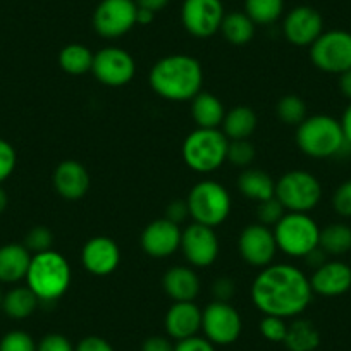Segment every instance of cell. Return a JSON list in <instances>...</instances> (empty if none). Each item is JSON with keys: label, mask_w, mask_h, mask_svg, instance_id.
Segmentation results:
<instances>
[{"label": "cell", "mask_w": 351, "mask_h": 351, "mask_svg": "<svg viewBox=\"0 0 351 351\" xmlns=\"http://www.w3.org/2000/svg\"><path fill=\"white\" fill-rule=\"evenodd\" d=\"M252 302L263 315L293 319L312 302L310 279L291 263H271L252 282Z\"/></svg>", "instance_id": "6da1fadb"}, {"label": "cell", "mask_w": 351, "mask_h": 351, "mask_svg": "<svg viewBox=\"0 0 351 351\" xmlns=\"http://www.w3.org/2000/svg\"><path fill=\"white\" fill-rule=\"evenodd\" d=\"M150 86L171 102H190L204 86V69L195 57L172 53L158 59L150 71Z\"/></svg>", "instance_id": "7a4b0ae2"}, {"label": "cell", "mask_w": 351, "mask_h": 351, "mask_svg": "<svg viewBox=\"0 0 351 351\" xmlns=\"http://www.w3.org/2000/svg\"><path fill=\"white\" fill-rule=\"evenodd\" d=\"M71 278L73 272L66 256L56 250H49L33 255L25 281L40 302H56L67 293Z\"/></svg>", "instance_id": "3957f363"}, {"label": "cell", "mask_w": 351, "mask_h": 351, "mask_svg": "<svg viewBox=\"0 0 351 351\" xmlns=\"http://www.w3.org/2000/svg\"><path fill=\"white\" fill-rule=\"evenodd\" d=\"M296 145L305 155L313 158H329L339 154L344 148V140L341 123L330 116L306 117L296 128Z\"/></svg>", "instance_id": "277c9868"}, {"label": "cell", "mask_w": 351, "mask_h": 351, "mask_svg": "<svg viewBox=\"0 0 351 351\" xmlns=\"http://www.w3.org/2000/svg\"><path fill=\"white\" fill-rule=\"evenodd\" d=\"M229 140L221 130L197 128L183 143V160L191 171L210 174L228 162Z\"/></svg>", "instance_id": "5b68a950"}, {"label": "cell", "mask_w": 351, "mask_h": 351, "mask_svg": "<svg viewBox=\"0 0 351 351\" xmlns=\"http://www.w3.org/2000/svg\"><path fill=\"white\" fill-rule=\"evenodd\" d=\"M190 217L193 222L217 228L231 214V195L214 180H204L195 184L186 198Z\"/></svg>", "instance_id": "8992f818"}, {"label": "cell", "mask_w": 351, "mask_h": 351, "mask_svg": "<svg viewBox=\"0 0 351 351\" xmlns=\"http://www.w3.org/2000/svg\"><path fill=\"white\" fill-rule=\"evenodd\" d=\"M272 231L278 250L289 256H306L319 248L320 228L308 214L286 212Z\"/></svg>", "instance_id": "52a82bcc"}, {"label": "cell", "mask_w": 351, "mask_h": 351, "mask_svg": "<svg viewBox=\"0 0 351 351\" xmlns=\"http://www.w3.org/2000/svg\"><path fill=\"white\" fill-rule=\"evenodd\" d=\"M276 198L286 212L308 214L319 205L322 198V186L319 180L308 171H289L276 181Z\"/></svg>", "instance_id": "ba28073f"}, {"label": "cell", "mask_w": 351, "mask_h": 351, "mask_svg": "<svg viewBox=\"0 0 351 351\" xmlns=\"http://www.w3.org/2000/svg\"><path fill=\"white\" fill-rule=\"evenodd\" d=\"M310 60L317 69L343 74L351 69V33L344 29L324 32L310 45Z\"/></svg>", "instance_id": "9c48e42d"}, {"label": "cell", "mask_w": 351, "mask_h": 351, "mask_svg": "<svg viewBox=\"0 0 351 351\" xmlns=\"http://www.w3.org/2000/svg\"><path fill=\"white\" fill-rule=\"evenodd\" d=\"M202 330L214 346H228L241 336V315L229 302L214 300L202 310Z\"/></svg>", "instance_id": "30bf717a"}, {"label": "cell", "mask_w": 351, "mask_h": 351, "mask_svg": "<svg viewBox=\"0 0 351 351\" xmlns=\"http://www.w3.org/2000/svg\"><path fill=\"white\" fill-rule=\"evenodd\" d=\"M134 0H102L93 12V28L102 38H119L136 25Z\"/></svg>", "instance_id": "8fae6325"}, {"label": "cell", "mask_w": 351, "mask_h": 351, "mask_svg": "<svg viewBox=\"0 0 351 351\" xmlns=\"http://www.w3.org/2000/svg\"><path fill=\"white\" fill-rule=\"evenodd\" d=\"M92 73L99 83L119 88L131 83L136 74V62L128 50L121 47H106L93 56Z\"/></svg>", "instance_id": "7c38bea8"}, {"label": "cell", "mask_w": 351, "mask_h": 351, "mask_svg": "<svg viewBox=\"0 0 351 351\" xmlns=\"http://www.w3.org/2000/svg\"><path fill=\"white\" fill-rule=\"evenodd\" d=\"M224 16L221 0H184L181 9L184 29L195 38H210L221 32Z\"/></svg>", "instance_id": "4fadbf2b"}, {"label": "cell", "mask_w": 351, "mask_h": 351, "mask_svg": "<svg viewBox=\"0 0 351 351\" xmlns=\"http://www.w3.org/2000/svg\"><path fill=\"white\" fill-rule=\"evenodd\" d=\"M180 250L191 267H210L219 256V238L214 228L191 222L181 232Z\"/></svg>", "instance_id": "5bb4252c"}, {"label": "cell", "mask_w": 351, "mask_h": 351, "mask_svg": "<svg viewBox=\"0 0 351 351\" xmlns=\"http://www.w3.org/2000/svg\"><path fill=\"white\" fill-rule=\"evenodd\" d=\"M238 252L241 258L252 267L263 269L274 262L278 253L274 231L263 224H250L239 232Z\"/></svg>", "instance_id": "9a60e30c"}, {"label": "cell", "mask_w": 351, "mask_h": 351, "mask_svg": "<svg viewBox=\"0 0 351 351\" xmlns=\"http://www.w3.org/2000/svg\"><path fill=\"white\" fill-rule=\"evenodd\" d=\"M181 232L183 231L180 229V224L165 217L152 221L141 232V250L154 258L174 255L181 248Z\"/></svg>", "instance_id": "2e32d148"}, {"label": "cell", "mask_w": 351, "mask_h": 351, "mask_svg": "<svg viewBox=\"0 0 351 351\" xmlns=\"http://www.w3.org/2000/svg\"><path fill=\"white\" fill-rule=\"evenodd\" d=\"M81 262L86 272L97 278L110 276L121 263L119 245L107 236L88 239L81 250Z\"/></svg>", "instance_id": "e0dca14e"}, {"label": "cell", "mask_w": 351, "mask_h": 351, "mask_svg": "<svg viewBox=\"0 0 351 351\" xmlns=\"http://www.w3.org/2000/svg\"><path fill=\"white\" fill-rule=\"evenodd\" d=\"M282 32L293 45L310 47L324 33V19L313 8L300 5L286 14Z\"/></svg>", "instance_id": "ac0fdd59"}, {"label": "cell", "mask_w": 351, "mask_h": 351, "mask_svg": "<svg viewBox=\"0 0 351 351\" xmlns=\"http://www.w3.org/2000/svg\"><path fill=\"white\" fill-rule=\"evenodd\" d=\"M165 332L178 341L198 336L202 330V310L195 302H174L165 313Z\"/></svg>", "instance_id": "d6986e66"}, {"label": "cell", "mask_w": 351, "mask_h": 351, "mask_svg": "<svg viewBox=\"0 0 351 351\" xmlns=\"http://www.w3.org/2000/svg\"><path fill=\"white\" fill-rule=\"evenodd\" d=\"M312 291L320 296H341L351 288V267L348 263L332 260L315 269L310 278Z\"/></svg>", "instance_id": "ffe728a7"}, {"label": "cell", "mask_w": 351, "mask_h": 351, "mask_svg": "<svg viewBox=\"0 0 351 351\" xmlns=\"http://www.w3.org/2000/svg\"><path fill=\"white\" fill-rule=\"evenodd\" d=\"M53 188L66 200H80L90 190V174L77 160H64L53 171Z\"/></svg>", "instance_id": "44dd1931"}, {"label": "cell", "mask_w": 351, "mask_h": 351, "mask_svg": "<svg viewBox=\"0 0 351 351\" xmlns=\"http://www.w3.org/2000/svg\"><path fill=\"white\" fill-rule=\"evenodd\" d=\"M162 288L172 302H193L200 293V279L191 267L176 265L164 274Z\"/></svg>", "instance_id": "7402d4cb"}, {"label": "cell", "mask_w": 351, "mask_h": 351, "mask_svg": "<svg viewBox=\"0 0 351 351\" xmlns=\"http://www.w3.org/2000/svg\"><path fill=\"white\" fill-rule=\"evenodd\" d=\"M33 253L19 243H8L0 246V282L16 285L25 281L28 274Z\"/></svg>", "instance_id": "603a6c76"}, {"label": "cell", "mask_w": 351, "mask_h": 351, "mask_svg": "<svg viewBox=\"0 0 351 351\" xmlns=\"http://www.w3.org/2000/svg\"><path fill=\"white\" fill-rule=\"evenodd\" d=\"M238 190L246 198L260 204V202H265L274 197L276 181L272 180L269 172L262 171V169L248 167L239 174Z\"/></svg>", "instance_id": "cb8c5ba5"}, {"label": "cell", "mask_w": 351, "mask_h": 351, "mask_svg": "<svg viewBox=\"0 0 351 351\" xmlns=\"http://www.w3.org/2000/svg\"><path fill=\"white\" fill-rule=\"evenodd\" d=\"M226 109L221 100L212 93L202 90L193 100H191V117L195 124L204 130H219L224 121Z\"/></svg>", "instance_id": "d4e9b609"}, {"label": "cell", "mask_w": 351, "mask_h": 351, "mask_svg": "<svg viewBox=\"0 0 351 351\" xmlns=\"http://www.w3.org/2000/svg\"><path fill=\"white\" fill-rule=\"evenodd\" d=\"M256 126H258V117L255 110L246 106H238L226 112L222 121V133L229 141L250 140Z\"/></svg>", "instance_id": "484cf974"}, {"label": "cell", "mask_w": 351, "mask_h": 351, "mask_svg": "<svg viewBox=\"0 0 351 351\" xmlns=\"http://www.w3.org/2000/svg\"><path fill=\"white\" fill-rule=\"evenodd\" d=\"M38 296L28 288V286H16L4 293V302H2V310L9 319L25 320L35 313L38 308Z\"/></svg>", "instance_id": "4316f807"}, {"label": "cell", "mask_w": 351, "mask_h": 351, "mask_svg": "<svg viewBox=\"0 0 351 351\" xmlns=\"http://www.w3.org/2000/svg\"><path fill=\"white\" fill-rule=\"evenodd\" d=\"M320 344V332L313 322L298 319L288 324V332L285 337V346L288 351H315Z\"/></svg>", "instance_id": "83f0119b"}, {"label": "cell", "mask_w": 351, "mask_h": 351, "mask_svg": "<svg viewBox=\"0 0 351 351\" xmlns=\"http://www.w3.org/2000/svg\"><path fill=\"white\" fill-rule=\"evenodd\" d=\"M95 53L81 43H71L59 52V66L64 73L81 76L92 71Z\"/></svg>", "instance_id": "f1b7e54d"}, {"label": "cell", "mask_w": 351, "mask_h": 351, "mask_svg": "<svg viewBox=\"0 0 351 351\" xmlns=\"http://www.w3.org/2000/svg\"><path fill=\"white\" fill-rule=\"evenodd\" d=\"M255 23L246 16V12H231L222 19L221 33L226 42L232 45H246L255 36Z\"/></svg>", "instance_id": "f546056e"}, {"label": "cell", "mask_w": 351, "mask_h": 351, "mask_svg": "<svg viewBox=\"0 0 351 351\" xmlns=\"http://www.w3.org/2000/svg\"><path fill=\"white\" fill-rule=\"evenodd\" d=\"M319 246L327 255H344L351 250V228L346 224H329L320 229Z\"/></svg>", "instance_id": "4dcf8cb0"}, {"label": "cell", "mask_w": 351, "mask_h": 351, "mask_svg": "<svg viewBox=\"0 0 351 351\" xmlns=\"http://www.w3.org/2000/svg\"><path fill=\"white\" fill-rule=\"evenodd\" d=\"M285 0H245V12L255 25H271L282 16Z\"/></svg>", "instance_id": "1f68e13d"}, {"label": "cell", "mask_w": 351, "mask_h": 351, "mask_svg": "<svg viewBox=\"0 0 351 351\" xmlns=\"http://www.w3.org/2000/svg\"><path fill=\"white\" fill-rule=\"evenodd\" d=\"M276 112L281 123L298 128L306 119V104L298 95H285L278 102Z\"/></svg>", "instance_id": "d6a6232c"}, {"label": "cell", "mask_w": 351, "mask_h": 351, "mask_svg": "<svg viewBox=\"0 0 351 351\" xmlns=\"http://www.w3.org/2000/svg\"><path fill=\"white\" fill-rule=\"evenodd\" d=\"M256 157L255 145L250 140H234L229 141L228 147V162L236 167L248 169Z\"/></svg>", "instance_id": "836d02e7"}, {"label": "cell", "mask_w": 351, "mask_h": 351, "mask_svg": "<svg viewBox=\"0 0 351 351\" xmlns=\"http://www.w3.org/2000/svg\"><path fill=\"white\" fill-rule=\"evenodd\" d=\"M0 351H36V341L26 330H9L0 339Z\"/></svg>", "instance_id": "e575fe53"}, {"label": "cell", "mask_w": 351, "mask_h": 351, "mask_svg": "<svg viewBox=\"0 0 351 351\" xmlns=\"http://www.w3.org/2000/svg\"><path fill=\"white\" fill-rule=\"evenodd\" d=\"M52 243H53L52 231H50L49 228H45V226H36V228L29 229L23 245H25L33 255H36V253H43L52 250Z\"/></svg>", "instance_id": "d590c367"}, {"label": "cell", "mask_w": 351, "mask_h": 351, "mask_svg": "<svg viewBox=\"0 0 351 351\" xmlns=\"http://www.w3.org/2000/svg\"><path fill=\"white\" fill-rule=\"evenodd\" d=\"M285 214H286V208L282 207V204L276 197L269 198V200L265 202H260V204L256 205V217H258V224L267 226V228L278 224V222L285 217Z\"/></svg>", "instance_id": "8d00e7d4"}, {"label": "cell", "mask_w": 351, "mask_h": 351, "mask_svg": "<svg viewBox=\"0 0 351 351\" xmlns=\"http://www.w3.org/2000/svg\"><path fill=\"white\" fill-rule=\"evenodd\" d=\"M260 332L271 343H285L286 332H288V324L282 317L263 315L260 320Z\"/></svg>", "instance_id": "74e56055"}, {"label": "cell", "mask_w": 351, "mask_h": 351, "mask_svg": "<svg viewBox=\"0 0 351 351\" xmlns=\"http://www.w3.org/2000/svg\"><path fill=\"white\" fill-rule=\"evenodd\" d=\"M16 164H18V155H16L14 147L0 138V184L11 178Z\"/></svg>", "instance_id": "f35d334b"}, {"label": "cell", "mask_w": 351, "mask_h": 351, "mask_svg": "<svg viewBox=\"0 0 351 351\" xmlns=\"http://www.w3.org/2000/svg\"><path fill=\"white\" fill-rule=\"evenodd\" d=\"M36 351H76V346L62 334L50 332L36 343Z\"/></svg>", "instance_id": "ab89813d"}, {"label": "cell", "mask_w": 351, "mask_h": 351, "mask_svg": "<svg viewBox=\"0 0 351 351\" xmlns=\"http://www.w3.org/2000/svg\"><path fill=\"white\" fill-rule=\"evenodd\" d=\"M332 207L341 217H351V180L337 188L332 197Z\"/></svg>", "instance_id": "60d3db41"}, {"label": "cell", "mask_w": 351, "mask_h": 351, "mask_svg": "<svg viewBox=\"0 0 351 351\" xmlns=\"http://www.w3.org/2000/svg\"><path fill=\"white\" fill-rule=\"evenodd\" d=\"M236 285L229 278H219L212 282V296L217 302H229L234 296Z\"/></svg>", "instance_id": "b9f144b4"}, {"label": "cell", "mask_w": 351, "mask_h": 351, "mask_svg": "<svg viewBox=\"0 0 351 351\" xmlns=\"http://www.w3.org/2000/svg\"><path fill=\"white\" fill-rule=\"evenodd\" d=\"M174 351H215V346L207 337L193 336L188 339L178 341L174 344Z\"/></svg>", "instance_id": "7bdbcfd3"}, {"label": "cell", "mask_w": 351, "mask_h": 351, "mask_svg": "<svg viewBox=\"0 0 351 351\" xmlns=\"http://www.w3.org/2000/svg\"><path fill=\"white\" fill-rule=\"evenodd\" d=\"M76 351H116L112 344L100 336H86L76 344Z\"/></svg>", "instance_id": "ee69618b"}, {"label": "cell", "mask_w": 351, "mask_h": 351, "mask_svg": "<svg viewBox=\"0 0 351 351\" xmlns=\"http://www.w3.org/2000/svg\"><path fill=\"white\" fill-rule=\"evenodd\" d=\"M188 215H190V208H188L186 200H172L165 210V219L176 222V224L186 221Z\"/></svg>", "instance_id": "f6af8a7d"}, {"label": "cell", "mask_w": 351, "mask_h": 351, "mask_svg": "<svg viewBox=\"0 0 351 351\" xmlns=\"http://www.w3.org/2000/svg\"><path fill=\"white\" fill-rule=\"evenodd\" d=\"M141 351H174V344L171 343V337L150 336L141 344Z\"/></svg>", "instance_id": "bcb514c9"}, {"label": "cell", "mask_w": 351, "mask_h": 351, "mask_svg": "<svg viewBox=\"0 0 351 351\" xmlns=\"http://www.w3.org/2000/svg\"><path fill=\"white\" fill-rule=\"evenodd\" d=\"M326 255H327V253L324 252V250L319 246V248H315L313 252H310L308 255L305 256L306 263H308L310 267H313V271H315V269H319L320 265H324V263L327 262Z\"/></svg>", "instance_id": "7dc6e473"}, {"label": "cell", "mask_w": 351, "mask_h": 351, "mask_svg": "<svg viewBox=\"0 0 351 351\" xmlns=\"http://www.w3.org/2000/svg\"><path fill=\"white\" fill-rule=\"evenodd\" d=\"M167 4H169V0H136L138 8L152 11L154 14H157L158 11L167 8Z\"/></svg>", "instance_id": "c3c4849f"}, {"label": "cell", "mask_w": 351, "mask_h": 351, "mask_svg": "<svg viewBox=\"0 0 351 351\" xmlns=\"http://www.w3.org/2000/svg\"><path fill=\"white\" fill-rule=\"evenodd\" d=\"M341 130H343L344 140L351 147V104L346 107V110L343 112V117H341Z\"/></svg>", "instance_id": "681fc988"}, {"label": "cell", "mask_w": 351, "mask_h": 351, "mask_svg": "<svg viewBox=\"0 0 351 351\" xmlns=\"http://www.w3.org/2000/svg\"><path fill=\"white\" fill-rule=\"evenodd\" d=\"M339 90L348 100H351V69L339 74Z\"/></svg>", "instance_id": "f907efd6"}, {"label": "cell", "mask_w": 351, "mask_h": 351, "mask_svg": "<svg viewBox=\"0 0 351 351\" xmlns=\"http://www.w3.org/2000/svg\"><path fill=\"white\" fill-rule=\"evenodd\" d=\"M155 14L152 11H147V9H141L138 8L136 11V25H150L152 21H154Z\"/></svg>", "instance_id": "816d5d0a"}, {"label": "cell", "mask_w": 351, "mask_h": 351, "mask_svg": "<svg viewBox=\"0 0 351 351\" xmlns=\"http://www.w3.org/2000/svg\"><path fill=\"white\" fill-rule=\"evenodd\" d=\"M8 204H9L8 193H5V191L2 190V186H0V214L8 208Z\"/></svg>", "instance_id": "f5cc1de1"}, {"label": "cell", "mask_w": 351, "mask_h": 351, "mask_svg": "<svg viewBox=\"0 0 351 351\" xmlns=\"http://www.w3.org/2000/svg\"><path fill=\"white\" fill-rule=\"evenodd\" d=\"M2 302H4V291L0 288V308H2Z\"/></svg>", "instance_id": "db71d44e"}]
</instances>
